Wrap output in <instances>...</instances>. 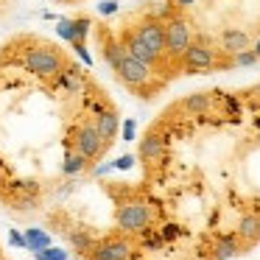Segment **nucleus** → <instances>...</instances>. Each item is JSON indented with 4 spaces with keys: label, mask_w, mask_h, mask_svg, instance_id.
Masks as SVG:
<instances>
[{
    "label": "nucleus",
    "mask_w": 260,
    "mask_h": 260,
    "mask_svg": "<svg viewBox=\"0 0 260 260\" xmlns=\"http://www.w3.org/2000/svg\"><path fill=\"white\" fill-rule=\"evenodd\" d=\"M154 221L151 210H148L146 202L140 199H132V202H120L118 213H115V224H118L120 232H129V235H140L143 230H148Z\"/></svg>",
    "instance_id": "1"
},
{
    "label": "nucleus",
    "mask_w": 260,
    "mask_h": 260,
    "mask_svg": "<svg viewBox=\"0 0 260 260\" xmlns=\"http://www.w3.org/2000/svg\"><path fill=\"white\" fill-rule=\"evenodd\" d=\"M23 68L40 79H56L64 70V59L56 48H31L23 56Z\"/></svg>",
    "instance_id": "2"
},
{
    "label": "nucleus",
    "mask_w": 260,
    "mask_h": 260,
    "mask_svg": "<svg viewBox=\"0 0 260 260\" xmlns=\"http://www.w3.org/2000/svg\"><path fill=\"white\" fill-rule=\"evenodd\" d=\"M190 45V25L182 17L165 20V56L168 59H182V53Z\"/></svg>",
    "instance_id": "3"
},
{
    "label": "nucleus",
    "mask_w": 260,
    "mask_h": 260,
    "mask_svg": "<svg viewBox=\"0 0 260 260\" xmlns=\"http://www.w3.org/2000/svg\"><path fill=\"white\" fill-rule=\"evenodd\" d=\"M179 64L185 73H207L215 68V48L204 45V42H190L187 51L182 53Z\"/></svg>",
    "instance_id": "4"
},
{
    "label": "nucleus",
    "mask_w": 260,
    "mask_h": 260,
    "mask_svg": "<svg viewBox=\"0 0 260 260\" xmlns=\"http://www.w3.org/2000/svg\"><path fill=\"white\" fill-rule=\"evenodd\" d=\"M118 79L123 81L129 90H140V87H146L148 81H151V76H154V70L148 68L146 62H140L137 56H132L129 51H126V56H123V62L118 64Z\"/></svg>",
    "instance_id": "5"
},
{
    "label": "nucleus",
    "mask_w": 260,
    "mask_h": 260,
    "mask_svg": "<svg viewBox=\"0 0 260 260\" xmlns=\"http://www.w3.org/2000/svg\"><path fill=\"white\" fill-rule=\"evenodd\" d=\"M132 243L126 241V238L120 235H107L101 238V241H95V246H92V252L87 254L90 260H129L132 257Z\"/></svg>",
    "instance_id": "6"
},
{
    "label": "nucleus",
    "mask_w": 260,
    "mask_h": 260,
    "mask_svg": "<svg viewBox=\"0 0 260 260\" xmlns=\"http://www.w3.org/2000/svg\"><path fill=\"white\" fill-rule=\"evenodd\" d=\"M107 146H109V143L98 135L95 123H84V126H79V129H76V151H81L87 159L101 157V151Z\"/></svg>",
    "instance_id": "7"
},
{
    "label": "nucleus",
    "mask_w": 260,
    "mask_h": 260,
    "mask_svg": "<svg viewBox=\"0 0 260 260\" xmlns=\"http://www.w3.org/2000/svg\"><path fill=\"white\" fill-rule=\"evenodd\" d=\"M135 34L140 37L157 56H165V23L162 20H157V17L143 20V23L135 28Z\"/></svg>",
    "instance_id": "8"
},
{
    "label": "nucleus",
    "mask_w": 260,
    "mask_h": 260,
    "mask_svg": "<svg viewBox=\"0 0 260 260\" xmlns=\"http://www.w3.org/2000/svg\"><path fill=\"white\" fill-rule=\"evenodd\" d=\"M168 157V140L162 132H146V137L140 140V159L143 162H154V159Z\"/></svg>",
    "instance_id": "9"
},
{
    "label": "nucleus",
    "mask_w": 260,
    "mask_h": 260,
    "mask_svg": "<svg viewBox=\"0 0 260 260\" xmlns=\"http://www.w3.org/2000/svg\"><path fill=\"white\" fill-rule=\"evenodd\" d=\"M235 254H243V243L238 232H221L213 238V252H210L213 260H232Z\"/></svg>",
    "instance_id": "10"
},
{
    "label": "nucleus",
    "mask_w": 260,
    "mask_h": 260,
    "mask_svg": "<svg viewBox=\"0 0 260 260\" xmlns=\"http://www.w3.org/2000/svg\"><path fill=\"white\" fill-rule=\"evenodd\" d=\"M120 42H123V45H126V51H129L132 56H137V59H140V62H146V64H148V68H151V70L157 68L159 62H162V56H157V53H154L151 48H148L146 42H143L140 37L135 34V31H126V34H123V40H120Z\"/></svg>",
    "instance_id": "11"
},
{
    "label": "nucleus",
    "mask_w": 260,
    "mask_h": 260,
    "mask_svg": "<svg viewBox=\"0 0 260 260\" xmlns=\"http://www.w3.org/2000/svg\"><path fill=\"white\" fill-rule=\"evenodd\" d=\"M238 238H241L243 249H252L260 241V213H243L238 218Z\"/></svg>",
    "instance_id": "12"
},
{
    "label": "nucleus",
    "mask_w": 260,
    "mask_h": 260,
    "mask_svg": "<svg viewBox=\"0 0 260 260\" xmlns=\"http://www.w3.org/2000/svg\"><path fill=\"white\" fill-rule=\"evenodd\" d=\"M221 48H224L226 56H235L241 51H249L252 48V40L243 28H224L221 31Z\"/></svg>",
    "instance_id": "13"
},
{
    "label": "nucleus",
    "mask_w": 260,
    "mask_h": 260,
    "mask_svg": "<svg viewBox=\"0 0 260 260\" xmlns=\"http://www.w3.org/2000/svg\"><path fill=\"white\" fill-rule=\"evenodd\" d=\"M95 129H98V135H101L107 143H112L115 135L120 132V118H118V112H112V109H104L101 115H95Z\"/></svg>",
    "instance_id": "14"
},
{
    "label": "nucleus",
    "mask_w": 260,
    "mask_h": 260,
    "mask_svg": "<svg viewBox=\"0 0 260 260\" xmlns=\"http://www.w3.org/2000/svg\"><path fill=\"white\" fill-rule=\"evenodd\" d=\"M210 104H213V92H190V95L182 98L179 107L190 115H204L210 109Z\"/></svg>",
    "instance_id": "15"
},
{
    "label": "nucleus",
    "mask_w": 260,
    "mask_h": 260,
    "mask_svg": "<svg viewBox=\"0 0 260 260\" xmlns=\"http://www.w3.org/2000/svg\"><path fill=\"white\" fill-rule=\"evenodd\" d=\"M101 45H104V59H107V64L112 70H118V64L123 62V56H126V45L118 40H112V37H101Z\"/></svg>",
    "instance_id": "16"
},
{
    "label": "nucleus",
    "mask_w": 260,
    "mask_h": 260,
    "mask_svg": "<svg viewBox=\"0 0 260 260\" xmlns=\"http://www.w3.org/2000/svg\"><path fill=\"white\" fill-rule=\"evenodd\" d=\"M56 87H62V90H68V92H79L81 87H84V73H81L79 68H64L62 73L56 76Z\"/></svg>",
    "instance_id": "17"
},
{
    "label": "nucleus",
    "mask_w": 260,
    "mask_h": 260,
    "mask_svg": "<svg viewBox=\"0 0 260 260\" xmlns=\"http://www.w3.org/2000/svg\"><path fill=\"white\" fill-rule=\"evenodd\" d=\"M215 95H218V101L224 104L226 115H230L235 123H241V115H243V98L238 95V92H224V90H215Z\"/></svg>",
    "instance_id": "18"
},
{
    "label": "nucleus",
    "mask_w": 260,
    "mask_h": 260,
    "mask_svg": "<svg viewBox=\"0 0 260 260\" xmlns=\"http://www.w3.org/2000/svg\"><path fill=\"white\" fill-rule=\"evenodd\" d=\"M25 243H28V252H42V249L51 246V235L48 230H40V226H28L25 230Z\"/></svg>",
    "instance_id": "19"
},
{
    "label": "nucleus",
    "mask_w": 260,
    "mask_h": 260,
    "mask_svg": "<svg viewBox=\"0 0 260 260\" xmlns=\"http://www.w3.org/2000/svg\"><path fill=\"white\" fill-rule=\"evenodd\" d=\"M68 238H70V246H73L76 254H90L92 246H95V241H92V235L87 230H70Z\"/></svg>",
    "instance_id": "20"
},
{
    "label": "nucleus",
    "mask_w": 260,
    "mask_h": 260,
    "mask_svg": "<svg viewBox=\"0 0 260 260\" xmlns=\"http://www.w3.org/2000/svg\"><path fill=\"white\" fill-rule=\"evenodd\" d=\"M87 162H90V159L81 151H68L64 154V162H62V174L64 176H79L81 171L87 168Z\"/></svg>",
    "instance_id": "21"
},
{
    "label": "nucleus",
    "mask_w": 260,
    "mask_h": 260,
    "mask_svg": "<svg viewBox=\"0 0 260 260\" xmlns=\"http://www.w3.org/2000/svg\"><path fill=\"white\" fill-rule=\"evenodd\" d=\"M140 243H143L146 252H162V249L168 246V243L162 241V235H159V230H151V226L140 232Z\"/></svg>",
    "instance_id": "22"
},
{
    "label": "nucleus",
    "mask_w": 260,
    "mask_h": 260,
    "mask_svg": "<svg viewBox=\"0 0 260 260\" xmlns=\"http://www.w3.org/2000/svg\"><path fill=\"white\" fill-rule=\"evenodd\" d=\"M159 235H162V241H165V243H171V246H174V243L179 241V238H185V230H182V226L176 224V221H168V224H162Z\"/></svg>",
    "instance_id": "23"
},
{
    "label": "nucleus",
    "mask_w": 260,
    "mask_h": 260,
    "mask_svg": "<svg viewBox=\"0 0 260 260\" xmlns=\"http://www.w3.org/2000/svg\"><path fill=\"white\" fill-rule=\"evenodd\" d=\"M56 34H59V40H64V42H70V45H73V42H76V28H73V20L59 17V20H56Z\"/></svg>",
    "instance_id": "24"
},
{
    "label": "nucleus",
    "mask_w": 260,
    "mask_h": 260,
    "mask_svg": "<svg viewBox=\"0 0 260 260\" xmlns=\"http://www.w3.org/2000/svg\"><path fill=\"white\" fill-rule=\"evenodd\" d=\"M34 254V260H68L70 257V252H64V249H59V246H48V249H42V252H31Z\"/></svg>",
    "instance_id": "25"
},
{
    "label": "nucleus",
    "mask_w": 260,
    "mask_h": 260,
    "mask_svg": "<svg viewBox=\"0 0 260 260\" xmlns=\"http://www.w3.org/2000/svg\"><path fill=\"white\" fill-rule=\"evenodd\" d=\"M257 62H260V59L254 56L252 48H249V51H241V53H235V56H232V64H235V68H254Z\"/></svg>",
    "instance_id": "26"
},
{
    "label": "nucleus",
    "mask_w": 260,
    "mask_h": 260,
    "mask_svg": "<svg viewBox=\"0 0 260 260\" xmlns=\"http://www.w3.org/2000/svg\"><path fill=\"white\" fill-rule=\"evenodd\" d=\"M14 210H20V213H28V210H37L40 207V196H20L12 202Z\"/></svg>",
    "instance_id": "27"
},
{
    "label": "nucleus",
    "mask_w": 260,
    "mask_h": 260,
    "mask_svg": "<svg viewBox=\"0 0 260 260\" xmlns=\"http://www.w3.org/2000/svg\"><path fill=\"white\" fill-rule=\"evenodd\" d=\"M73 28H76V42H84L87 34H90V28H92V20L90 17H76Z\"/></svg>",
    "instance_id": "28"
},
{
    "label": "nucleus",
    "mask_w": 260,
    "mask_h": 260,
    "mask_svg": "<svg viewBox=\"0 0 260 260\" xmlns=\"http://www.w3.org/2000/svg\"><path fill=\"white\" fill-rule=\"evenodd\" d=\"M118 9H120L118 0H101V3H98V14H101V17H112V14H118Z\"/></svg>",
    "instance_id": "29"
},
{
    "label": "nucleus",
    "mask_w": 260,
    "mask_h": 260,
    "mask_svg": "<svg viewBox=\"0 0 260 260\" xmlns=\"http://www.w3.org/2000/svg\"><path fill=\"white\" fill-rule=\"evenodd\" d=\"M120 135H123V140H126V143L135 140V135H137V123H135V118H126V120H123V126H120Z\"/></svg>",
    "instance_id": "30"
},
{
    "label": "nucleus",
    "mask_w": 260,
    "mask_h": 260,
    "mask_svg": "<svg viewBox=\"0 0 260 260\" xmlns=\"http://www.w3.org/2000/svg\"><path fill=\"white\" fill-rule=\"evenodd\" d=\"M9 243L17 246V249H28V243H25V232H20V230H9Z\"/></svg>",
    "instance_id": "31"
},
{
    "label": "nucleus",
    "mask_w": 260,
    "mask_h": 260,
    "mask_svg": "<svg viewBox=\"0 0 260 260\" xmlns=\"http://www.w3.org/2000/svg\"><path fill=\"white\" fill-rule=\"evenodd\" d=\"M73 51L79 53V59L87 64V68H90V64H92V56H90V51H87V45H84V42H73Z\"/></svg>",
    "instance_id": "32"
},
{
    "label": "nucleus",
    "mask_w": 260,
    "mask_h": 260,
    "mask_svg": "<svg viewBox=\"0 0 260 260\" xmlns=\"http://www.w3.org/2000/svg\"><path fill=\"white\" fill-rule=\"evenodd\" d=\"M112 165H115V171H129L132 165H135V157H132V154H123V157H118Z\"/></svg>",
    "instance_id": "33"
},
{
    "label": "nucleus",
    "mask_w": 260,
    "mask_h": 260,
    "mask_svg": "<svg viewBox=\"0 0 260 260\" xmlns=\"http://www.w3.org/2000/svg\"><path fill=\"white\" fill-rule=\"evenodd\" d=\"M109 171H115V165H112V162H107V165H98V168H95V176H104V174H109Z\"/></svg>",
    "instance_id": "34"
},
{
    "label": "nucleus",
    "mask_w": 260,
    "mask_h": 260,
    "mask_svg": "<svg viewBox=\"0 0 260 260\" xmlns=\"http://www.w3.org/2000/svg\"><path fill=\"white\" fill-rule=\"evenodd\" d=\"M174 6L176 9H190V6H196V0H174Z\"/></svg>",
    "instance_id": "35"
},
{
    "label": "nucleus",
    "mask_w": 260,
    "mask_h": 260,
    "mask_svg": "<svg viewBox=\"0 0 260 260\" xmlns=\"http://www.w3.org/2000/svg\"><path fill=\"white\" fill-rule=\"evenodd\" d=\"M252 51H254V56L260 59V34H257V37H254V40H252Z\"/></svg>",
    "instance_id": "36"
},
{
    "label": "nucleus",
    "mask_w": 260,
    "mask_h": 260,
    "mask_svg": "<svg viewBox=\"0 0 260 260\" xmlns=\"http://www.w3.org/2000/svg\"><path fill=\"white\" fill-rule=\"evenodd\" d=\"M129 260H146V257H143L140 252H132V257H129Z\"/></svg>",
    "instance_id": "37"
},
{
    "label": "nucleus",
    "mask_w": 260,
    "mask_h": 260,
    "mask_svg": "<svg viewBox=\"0 0 260 260\" xmlns=\"http://www.w3.org/2000/svg\"><path fill=\"white\" fill-rule=\"evenodd\" d=\"M196 260H213V257H210V254H199Z\"/></svg>",
    "instance_id": "38"
},
{
    "label": "nucleus",
    "mask_w": 260,
    "mask_h": 260,
    "mask_svg": "<svg viewBox=\"0 0 260 260\" xmlns=\"http://www.w3.org/2000/svg\"><path fill=\"white\" fill-rule=\"evenodd\" d=\"M252 92H254V95H257V98H260V84H257V87H254V90H252Z\"/></svg>",
    "instance_id": "39"
},
{
    "label": "nucleus",
    "mask_w": 260,
    "mask_h": 260,
    "mask_svg": "<svg viewBox=\"0 0 260 260\" xmlns=\"http://www.w3.org/2000/svg\"><path fill=\"white\" fill-rule=\"evenodd\" d=\"M56 3H62V0H56Z\"/></svg>",
    "instance_id": "40"
},
{
    "label": "nucleus",
    "mask_w": 260,
    "mask_h": 260,
    "mask_svg": "<svg viewBox=\"0 0 260 260\" xmlns=\"http://www.w3.org/2000/svg\"><path fill=\"white\" fill-rule=\"evenodd\" d=\"M0 260H6V257H0Z\"/></svg>",
    "instance_id": "41"
}]
</instances>
